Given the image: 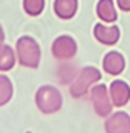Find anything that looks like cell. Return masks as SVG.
<instances>
[{
  "label": "cell",
  "mask_w": 130,
  "mask_h": 133,
  "mask_svg": "<svg viewBox=\"0 0 130 133\" xmlns=\"http://www.w3.org/2000/svg\"><path fill=\"white\" fill-rule=\"evenodd\" d=\"M102 66L105 73L112 75V77H119L125 70V57L120 52H117V50H110L103 57Z\"/></svg>",
  "instance_id": "obj_9"
},
{
  "label": "cell",
  "mask_w": 130,
  "mask_h": 133,
  "mask_svg": "<svg viewBox=\"0 0 130 133\" xmlns=\"http://www.w3.org/2000/svg\"><path fill=\"white\" fill-rule=\"evenodd\" d=\"M117 7L122 12H130V0H117Z\"/></svg>",
  "instance_id": "obj_15"
},
{
  "label": "cell",
  "mask_w": 130,
  "mask_h": 133,
  "mask_svg": "<svg viewBox=\"0 0 130 133\" xmlns=\"http://www.w3.org/2000/svg\"><path fill=\"white\" fill-rule=\"evenodd\" d=\"M77 42H75L70 35H60L53 40L52 43V55L60 62L72 60L77 55Z\"/></svg>",
  "instance_id": "obj_5"
},
{
  "label": "cell",
  "mask_w": 130,
  "mask_h": 133,
  "mask_svg": "<svg viewBox=\"0 0 130 133\" xmlns=\"http://www.w3.org/2000/svg\"><path fill=\"white\" fill-rule=\"evenodd\" d=\"M94 37L102 45L112 47V45H115L120 40V28L117 25H112V23H107V25L97 23L94 27Z\"/></svg>",
  "instance_id": "obj_6"
},
{
  "label": "cell",
  "mask_w": 130,
  "mask_h": 133,
  "mask_svg": "<svg viewBox=\"0 0 130 133\" xmlns=\"http://www.w3.org/2000/svg\"><path fill=\"white\" fill-rule=\"evenodd\" d=\"M12 95H14V85H12L10 78L5 75H0V107L10 102Z\"/></svg>",
  "instance_id": "obj_13"
},
{
  "label": "cell",
  "mask_w": 130,
  "mask_h": 133,
  "mask_svg": "<svg viewBox=\"0 0 130 133\" xmlns=\"http://www.w3.org/2000/svg\"><path fill=\"white\" fill-rule=\"evenodd\" d=\"M108 93H110L112 105L120 108L125 107L130 102V85L123 80H114L108 87Z\"/></svg>",
  "instance_id": "obj_7"
},
{
  "label": "cell",
  "mask_w": 130,
  "mask_h": 133,
  "mask_svg": "<svg viewBox=\"0 0 130 133\" xmlns=\"http://www.w3.org/2000/svg\"><path fill=\"white\" fill-rule=\"evenodd\" d=\"M102 78V72L95 66H83V68L73 77L72 83H70V95L73 98H82L83 95H87L90 88L98 83Z\"/></svg>",
  "instance_id": "obj_1"
},
{
  "label": "cell",
  "mask_w": 130,
  "mask_h": 133,
  "mask_svg": "<svg viewBox=\"0 0 130 133\" xmlns=\"http://www.w3.org/2000/svg\"><path fill=\"white\" fill-rule=\"evenodd\" d=\"M40 45L32 37H20L17 40V60L22 66L27 68H37L40 63Z\"/></svg>",
  "instance_id": "obj_2"
},
{
  "label": "cell",
  "mask_w": 130,
  "mask_h": 133,
  "mask_svg": "<svg viewBox=\"0 0 130 133\" xmlns=\"http://www.w3.org/2000/svg\"><path fill=\"white\" fill-rule=\"evenodd\" d=\"M90 102L94 105L95 113L102 118H107L108 115L112 113V100H110V93H108V88L103 83H95L90 88Z\"/></svg>",
  "instance_id": "obj_4"
},
{
  "label": "cell",
  "mask_w": 130,
  "mask_h": 133,
  "mask_svg": "<svg viewBox=\"0 0 130 133\" xmlns=\"http://www.w3.org/2000/svg\"><path fill=\"white\" fill-rule=\"evenodd\" d=\"M45 8V0H23V10L30 17H39Z\"/></svg>",
  "instance_id": "obj_14"
},
{
  "label": "cell",
  "mask_w": 130,
  "mask_h": 133,
  "mask_svg": "<svg viewBox=\"0 0 130 133\" xmlns=\"http://www.w3.org/2000/svg\"><path fill=\"white\" fill-rule=\"evenodd\" d=\"M35 103L42 113L50 115V113H57L60 110L62 105H64V100H62V93L55 87L44 85L35 93Z\"/></svg>",
  "instance_id": "obj_3"
},
{
  "label": "cell",
  "mask_w": 130,
  "mask_h": 133,
  "mask_svg": "<svg viewBox=\"0 0 130 133\" xmlns=\"http://www.w3.org/2000/svg\"><path fill=\"white\" fill-rule=\"evenodd\" d=\"M105 131L108 133H130V115L125 111L110 113L105 120Z\"/></svg>",
  "instance_id": "obj_8"
},
{
  "label": "cell",
  "mask_w": 130,
  "mask_h": 133,
  "mask_svg": "<svg viewBox=\"0 0 130 133\" xmlns=\"http://www.w3.org/2000/svg\"><path fill=\"white\" fill-rule=\"evenodd\" d=\"M77 10H78V0H55L53 2V12L62 20L73 18Z\"/></svg>",
  "instance_id": "obj_10"
},
{
  "label": "cell",
  "mask_w": 130,
  "mask_h": 133,
  "mask_svg": "<svg viewBox=\"0 0 130 133\" xmlns=\"http://www.w3.org/2000/svg\"><path fill=\"white\" fill-rule=\"evenodd\" d=\"M3 38H5V33H3V28H2V25H0V45L3 43Z\"/></svg>",
  "instance_id": "obj_16"
},
{
  "label": "cell",
  "mask_w": 130,
  "mask_h": 133,
  "mask_svg": "<svg viewBox=\"0 0 130 133\" xmlns=\"http://www.w3.org/2000/svg\"><path fill=\"white\" fill-rule=\"evenodd\" d=\"M17 52L12 50L10 45H0V72H8L15 66Z\"/></svg>",
  "instance_id": "obj_12"
},
{
  "label": "cell",
  "mask_w": 130,
  "mask_h": 133,
  "mask_svg": "<svg viewBox=\"0 0 130 133\" xmlns=\"http://www.w3.org/2000/svg\"><path fill=\"white\" fill-rule=\"evenodd\" d=\"M95 10H97V17L103 23H115L117 22L119 14H117L114 0H98Z\"/></svg>",
  "instance_id": "obj_11"
}]
</instances>
